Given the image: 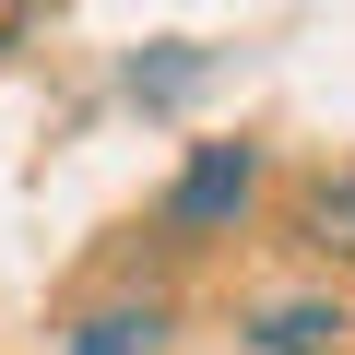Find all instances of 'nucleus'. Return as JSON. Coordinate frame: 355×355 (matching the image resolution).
<instances>
[{
  "label": "nucleus",
  "mask_w": 355,
  "mask_h": 355,
  "mask_svg": "<svg viewBox=\"0 0 355 355\" xmlns=\"http://www.w3.org/2000/svg\"><path fill=\"white\" fill-rule=\"evenodd\" d=\"M249 190H261V154H249V142H202L190 166H178V190H166V237H214V225H237Z\"/></svg>",
  "instance_id": "1"
},
{
  "label": "nucleus",
  "mask_w": 355,
  "mask_h": 355,
  "mask_svg": "<svg viewBox=\"0 0 355 355\" xmlns=\"http://www.w3.org/2000/svg\"><path fill=\"white\" fill-rule=\"evenodd\" d=\"M249 355H355V320L343 296H272L249 308Z\"/></svg>",
  "instance_id": "2"
},
{
  "label": "nucleus",
  "mask_w": 355,
  "mask_h": 355,
  "mask_svg": "<svg viewBox=\"0 0 355 355\" xmlns=\"http://www.w3.org/2000/svg\"><path fill=\"white\" fill-rule=\"evenodd\" d=\"M60 355H166V308H154V296H119V308H95Z\"/></svg>",
  "instance_id": "3"
},
{
  "label": "nucleus",
  "mask_w": 355,
  "mask_h": 355,
  "mask_svg": "<svg viewBox=\"0 0 355 355\" xmlns=\"http://www.w3.org/2000/svg\"><path fill=\"white\" fill-rule=\"evenodd\" d=\"M178 83H202V48H178V60H154V71H130V95H178Z\"/></svg>",
  "instance_id": "4"
}]
</instances>
